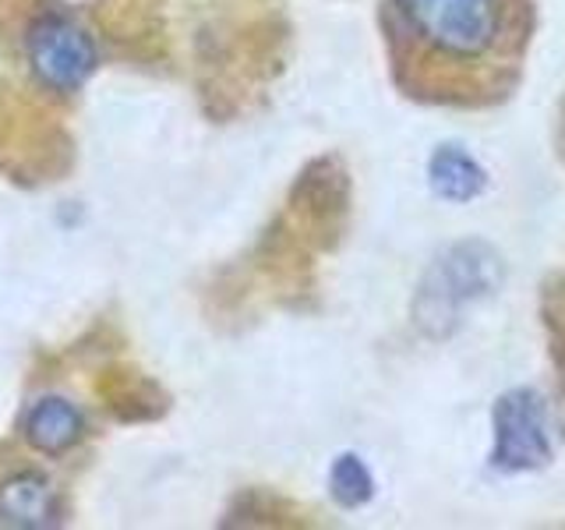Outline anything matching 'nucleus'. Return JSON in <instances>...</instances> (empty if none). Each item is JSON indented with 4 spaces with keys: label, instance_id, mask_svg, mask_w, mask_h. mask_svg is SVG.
I'll list each match as a JSON object with an SVG mask.
<instances>
[{
    "label": "nucleus",
    "instance_id": "nucleus-1",
    "mask_svg": "<svg viewBox=\"0 0 565 530\" xmlns=\"http://www.w3.org/2000/svg\"><path fill=\"white\" fill-rule=\"evenodd\" d=\"M403 78L446 103L502 99L520 78L530 0H388Z\"/></svg>",
    "mask_w": 565,
    "mask_h": 530
},
{
    "label": "nucleus",
    "instance_id": "nucleus-2",
    "mask_svg": "<svg viewBox=\"0 0 565 530\" xmlns=\"http://www.w3.org/2000/svg\"><path fill=\"white\" fill-rule=\"evenodd\" d=\"M29 46V64L57 93H75L82 88L99 64V53L93 35H88L78 22H71L67 14L46 11L29 25L25 35Z\"/></svg>",
    "mask_w": 565,
    "mask_h": 530
},
{
    "label": "nucleus",
    "instance_id": "nucleus-3",
    "mask_svg": "<svg viewBox=\"0 0 565 530\" xmlns=\"http://www.w3.org/2000/svg\"><path fill=\"white\" fill-rule=\"evenodd\" d=\"M499 279V265L477 244L452 247L446 258L435 262V269L424 276L417 297V322L424 329L438 332L441 322L456 318L459 305L481 297Z\"/></svg>",
    "mask_w": 565,
    "mask_h": 530
},
{
    "label": "nucleus",
    "instance_id": "nucleus-4",
    "mask_svg": "<svg viewBox=\"0 0 565 530\" xmlns=\"http://www.w3.org/2000/svg\"><path fill=\"white\" fill-rule=\"evenodd\" d=\"M494 464L502 470H530L547 459V432H544V403L537 393L502 396L494 411Z\"/></svg>",
    "mask_w": 565,
    "mask_h": 530
},
{
    "label": "nucleus",
    "instance_id": "nucleus-5",
    "mask_svg": "<svg viewBox=\"0 0 565 530\" xmlns=\"http://www.w3.org/2000/svg\"><path fill=\"white\" fill-rule=\"evenodd\" d=\"M61 520V495L50 477L22 470L0 485V523L18 530H43Z\"/></svg>",
    "mask_w": 565,
    "mask_h": 530
},
{
    "label": "nucleus",
    "instance_id": "nucleus-6",
    "mask_svg": "<svg viewBox=\"0 0 565 530\" xmlns=\"http://www.w3.org/2000/svg\"><path fill=\"white\" fill-rule=\"evenodd\" d=\"M85 432V421L78 414L75 403H67L64 396H46L29 411L25 417V442L35 453L61 456L67 453Z\"/></svg>",
    "mask_w": 565,
    "mask_h": 530
},
{
    "label": "nucleus",
    "instance_id": "nucleus-7",
    "mask_svg": "<svg viewBox=\"0 0 565 530\" xmlns=\"http://www.w3.org/2000/svg\"><path fill=\"white\" fill-rule=\"evenodd\" d=\"M431 188L449 202H470L484 188V170L463 149L441 146L431 156Z\"/></svg>",
    "mask_w": 565,
    "mask_h": 530
},
{
    "label": "nucleus",
    "instance_id": "nucleus-8",
    "mask_svg": "<svg viewBox=\"0 0 565 530\" xmlns=\"http://www.w3.org/2000/svg\"><path fill=\"white\" fill-rule=\"evenodd\" d=\"M329 485H332V495L335 502L347 506V509H358L371 499V491H375V481H371V470L364 467L361 456H340L332 464V474H329Z\"/></svg>",
    "mask_w": 565,
    "mask_h": 530
}]
</instances>
